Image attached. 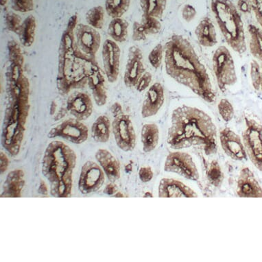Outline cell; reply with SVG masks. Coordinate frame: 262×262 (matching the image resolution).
I'll list each match as a JSON object with an SVG mask.
<instances>
[{
    "instance_id": "obj_1",
    "label": "cell",
    "mask_w": 262,
    "mask_h": 262,
    "mask_svg": "<svg viewBox=\"0 0 262 262\" xmlns=\"http://www.w3.org/2000/svg\"><path fill=\"white\" fill-rule=\"evenodd\" d=\"M167 75L207 103H214L216 94L206 66L190 41L173 34L164 46Z\"/></svg>"
},
{
    "instance_id": "obj_2",
    "label": "cell",
    "mask_w": 262,
    "mask_h": 262,
    "mask_svg": "<svg viewBox=\"0 0 262 262\" xmlns=\"http://www.w3.org/2000/svg\"><path fill=\"white\" fill-rule=\"evenodd\" d=\"M167 143L174 150L199 147L207 155L217 150V130L213 119L201 108L179 106L171 115Z\"/></svg>"
},
{
    "instance_id": "obj_3",
    "label": "cell",
    "mask_w": 262,
    "mask_h": 262,
    "mask_svg": "<svg viewBox=\"0 0 262 262\" xmlns=\"http://www.w3.org/2000/svg\"><path fill=\"white\" fill-rule=\"evenodd\" d=\"M77 22V15L70 18L58 48L56 88L62 96L69 94L72 91L85 88L88 76L101 69L96 58L89 57L78 49L74 33Z\"/></svg>"
},
{
    "instance_id": "obj_4",
    "label": "cell",
    "mask_w": 262,
    "mask_h": 262,
    "mask_svg": "<svg viewBox=\"0 0 262 262\" xmlns=\"http://www.w3.org/2000/svg\"><path fill=\"white\" fill-rule=\"evenodd\" d=\"M76 152L60 141L50 142L42 159V174L50 184V194L55 198H68L73 186L76 166Z\"/></svg>"
},
{
    "instance_id": "obj_5",
    "label": "cell",
    "mask_w": 262,
    "mask_h": 262,
    "mask_svg": "<svg viewBox=\"0 0 262 262\" xmlns=\"http://www.w3.org/2000/svg\"><path fill=\"white\" fill-rule=\"evenodd\" d=\"M29 96V92L7 93L1 141L12 157L19 154L24 140L30 108Z\"/></svg>"
},
{
    "instance_id": "obj_6",
    "label": "cell",
    "mask_w": 262,
    "mask_h": 262,
    "mask_svg": "<svg viewBox=\"0 0 262 262\" xmlns=\"http://www.w3.org/2000/svg\"><path fill=\"white\" fill-rule=\"evenodd\" d=\"M211 9L228 46L242 55L247 50L241 12L231 0H211Z\"/></svg>"
},
{
    "instance_id": "obj_7",
    "label": "cell",
    "mask_w": 262,
    "mask_h": 262,
    "mask_svg": "<svg viewBox=\"0 0 262 262\" xmlns=\"http://www.w3.org/2000/svg\"><path fill=\"white\" fill-rule=\"evenodd\" d=\"M212 67L217 86L222 93L235 85L237 82L236 68L230 50L220 46L212 56Z\"/></svg>"
},
{
    "instance_id": "obj_8",
    "label": "cell",
    "mask_w": 262,
    "mask_h": 262,
    "mask_svg": "<svg viewBox=\"0 0 262 262\" xmlns=\"http://www.w3.org/2000/svg\"><path fill=\"white\" fill-rule=\"evenodd\" d=\"M245 124L243 142L248 158L257 170L262 172V124L248 117L245 118Z\"/></svg>"
},
{
    "instance_id": "obj_9",
    "label": "cell",
    "mask_w": 262,
    "mask_h": 262,
    "mask_svg": "<svg viewBox=\"0 0 262 262\" xmlns=\"http://www.w3.org/2000/svg\"><path fill=\"white\" fill-rule=\"evenodd\" d=\"M164 170L180 175L188 180L197 181L200 178L198 168L188 153L174 151L169 153L164 163Z\"/></svg>"
},
{
    "instance_id": "obj_10",
    "label": "cell",
    "mask_w": 262,
    "mask_h": 262,
    "mask_svg": "<svg viewBox=\"0 0 262 262\" xmlns=\"http://www.w3.org/2000/svg\"><path fill=\"white\" fill-rule=\"evenodd\" d=\"M48 138H60L74 144H82L88 140L89 129L81 121L70 118L62 121L48 133Z\"/></svg>"
},
{
    "instance_id": "obj_11",
    "label": "cell",
    "mask_w": 262,
    "mask_h": 262,
    "mask_svg": "<svg viewBox=\"0 0 262 262\" xmlns=\"http://www.w3.org/2000/svg\"><path fill=\"white\" fill-rule=\"evenodd\" d=\"M112 132L117 146L121 150L130 152L136 148V130L128 115L123 114L114 118L112 122Z\"/></svg>"
},
{
    "instance_id": "obj_12",
    "label": "cell",
    "mask_w": 262,
    "mask_h": 262,
    "mask_svg": "<svg viewBox=\"0 0 262 262\" xmlns=\"http://www.w3.org/2000/svg\"><path fill=\"white\" fill-rule=\"evenodd\" d=\"M105 182V174L99 165L92 161L84 163L78 180V189L82 194L96 193Z\"/></svg>"
},
{
    "instance_id": "obj_13",
    "label": "cell",
    "mask_w": 262,
    "mask_h": 262,
    "mask_svg": "<svg viewBox=\"0 0 262 262\" xmlns=\"http://www.w3.org/2000/svg\"><path fill=\"white\" fill-rule=\"evenodd\" d=\"M74 33L78 49L84 55L96 58L101 46V36L98 30L88 24H78Z\"/></svg>"
},
{
    "instance_id": "obj_14",
    "label": "cell",
    "mask_w": 262,
    "mask_h": 262,
    "mask_svg": "<svg viewBox=\"0 0 262 262\" xmlns=\"http://www.w3.org/2000/svg\"><path fill=\"white\" fill-rule=\"evenodd\" d=\"M146 72L142 50L136 46L129 48L126 68L124 74V83L127 88H136L137 84Z\"/></svg>"
},
{
    "instance_id": "obj_15",
    "label": "cell",
    "mask_w": 262,
    "mask_h": 262,
    "mask_svg": "<svg viewBox=\"0 0 262 262\" xmlns=\"http://www.w3.org/2000/svg\"><path fill=\"white\" fill-rule=\"evenodd\" d=\"M102 56L106 77L110 83H114L118 80L120 68L121 50L118 43L106 39L102 46Z\"/></svg>"
},
{
    "instance_id": "obj_16",
    "label": "cell",
    "mask_w": 262,
    "mask_h": 262,
    "mask_svg": "<svg viewBox=\"0 0 262 262\" xmlns=\"http://www.w3.org/2000/svg\"><path fill=\"white\" fill-rule=\"evenodd\" d=\"M222 148L228 157L234 161H241L247 159V152L241 137L231 128L226 127L219 134Z\"/></svg>"
},
{
    "instance_id": "obj_17",
    "label": "cell",
    "mask_w": 262,
    "mask_h": 262,
    "mask_svg": "<svg viewBox=\"0 0 262 262\" xmlns=\"http://www.w3.org/2000/svg\"><path fill=\"white\" fill-rule=\"evenodd\" d=\"M68 112L80 121L88 120L93 114L92 100L85 92L74 91L68 96L66 102Z\"/></svg>"
},
{
    "instance_id": "obj_18",
    "label": "cell",
    "mask_w": 262,
    "mask_h": 262,
    "mask_svg": "<svg viewBox=\"0 0 262 262\" xmlns=\"http://www.w3.org/2000/svg\"><path fill=\"white\" fill-rule=\"evenodd\" d=\"M164 102V88L160 82H155L147 90L141 110L142 118H148L156 116Z\"/></svg>"
},
{
    "instance_id": "obj_19",
    "label": "cell",
    "mask_w": 262,
    "mask_h": 262,
    "mask_svg": "<svg viewBox=\"0 0 262 262\" xmlns=\"http://www.w3.org/2000/svg\"><path fill=\"white\" fill-rule=\"evenodd\" d=\"M158 196L159 198H196L198 194L180 181L163 178L159 182Z\"/></svg>"
},
{
    "instance_id": "obj_20",
    "label": "cell",
    "mask_w": 262,
    "mask_h": 262,
    "mask_svg": "<svg viewBox=\"0 0 262 262\" xmlns=\"http://www.w3.org/2000/svg\"><path fill=\"white\" fill-rule=\"evenodd\" d=\"M236 193L241 198H262V187L255 174L247 167L239 172Z\"/></svg>"
},
{
    "instance_id": "obj_21",
    "label": "cell",
    "mask_w": 262,
    "mask_h": 262,
    "mask_svg": "<svg viewBox=\"0 0 262 262\" xmlns=\"http://www.w3.org/2000/svg\"><path fill=\"white\" fill-rule=\"evenodd\" d=\"M162 25L158 18L144 17L140 21H135L133 25L132 39L134 41H144L148 36L155 35L161 31Z\"/></svg>"
},
{
    "instance_id": "obj_22",
    "label": "cell",
    "mask_w": 262,
    "mask_h": 262,
    "mask_svg": "<svg viewBox=\"0 0 262 262\" xmlns=\"http://www.w3.org/2000/svg\"><path fill=\"white\" fill-rule=\"evenodd\" d=\"M95 157L111 183H115L120 178V161L112 152L106 149H98Z\"/></svg>"
},
{
    "instance_id": "obj_23",
    "label": "cell",
    "mask_w": 262,
    "mask_h": 262,
    "mask_svg": "<svg viewBox=\"0 0 262 262\" xmlns=\"http://www.w3.org/2000/svg\"><path fill=\"white\" fill-rule=\"evenodd\" d=\"M88 85L92 93L93 98L98 106L105 105L107 102V89L105 77L102 69L92 72L88 76Z\"/></svg>"
},
{
    "instance_id": "obj_24",
    "label": "cell",
    "mask_w": 262,
    "mask_h": 262,
    "mask_svg": "<svg viewBox=\"0 0 262 262\" xmlns=\"http://www.w3.org/2000/svg\"><path fill=\"white\" fill-rule=\"evenodd\" d=\"M195 37L203 47L213 48L216 46L217 32L212 20L208 17L203 18L195 28Z\"/></svg>"
},
{
    "instance_id": "obj_25",
    "label": "cell",
    "mask_w": 262,
    "mask_h": 262,
    "mask_svg": "<svg viewBox=\"0 0 262 262\" xmlns=\"http://www.w3.org/2000/svg\"><path fill=\"white\" fill-rule=\"evenodd\" d=\"M25 185L24 172L22 170H15L10 172L3 185L2 198H19Z\"/></svg>"
},
{
    "instance_id": "obj_26",
    "label": "cell",
    "mask_w": 262,
    "mask_h": 262,
    "mask_svg": "<svg viewBox=\"0 0 262 262\" xmlns=\"http://www.w3.org/2000/svg\"><path fill=\"white\" fill-rule=\"evenodd\" d=\"M37 21L33 15L28 16L22 22L18 32L20 43L26 48L31 47L35 42Z\"/></svg>"
},
{
    "instance_id": "obj_27",
    "label": "cell",
    "mask_w": 262,
    "mask_h": 262,
    "mask_svg": "<svg viewBox=\"0 0 262 262\" xmlns=\"http://www.w3.org/2000/svg\"><path fill=\"white\" fill-rule=\"evenodd\" d=\"M141 141L143 145V151L148 153L157 148L159 142V128L155 123L143 125L141 132Z\"/></svg>"
},
{
    "instance_id": "obj_28",
    "label": "cell",
    "mask_w": 262,
    "mask_h": 262,
    "mask_svg": "<svg viewBox=\"0 0 262 262\" xmlns=\"http://www.w3.org/2000/svg\"><path fill=\"white\" fill-rule=\"evenodd\" d=\"M112 124L105 116H100L96 119L92 126V137L98 143H106L110 140Z\"/></svg>"
},
{
    "instance_id": "obj_29",
    "label": "cell",
    "mask_w": 262,
    "mask_h": 262,
    "mask_svg": "<svg viewBox=\"0 0 262 262\" xmlns=\"http://www.w3.org/2000/svg\"><path fill=\"white\" fill-rule=\"evenodd\" d=\"M129 23L122 17L113 18L108 26L107 33L116 43H124L128 36Z\"/></svg>"
},
{
    "instance_id": "obj_30",
    "label": "cell",
    "mask_w": 262,
    "mask_h": 262,
    "mask_svg": "<svg viewBox=\"0 0 262 262\" xmlns=\"http://www.w3.org/2000/svg\"><path fill=\"white\" fill-rule=\"evenodd\" d=\"M247 30L250 53L256 60L262 62V30L253 24H249Z\"/></svg>"
},
{
    "instance_id": "obj_31",
    "label": "cell",
    "mask_w": 262,
    "mask_h": 262,
    "mask_svg": "<svg viewBox=\"0 0 262 262\" xmlns=\"http://www.w3.org/2000/svg\"><path fill=\"white\" fill-rule=\"evenodd\" d=\"M140 5L144 17H154L161 19L167 7V0H140Z\"/></svg>"
},
{
    "instance_id": "obj_32",
    "label": "cell",
    "mask_w": 262,
    "mask_h": 262,
    "mask_svg": "<svg viewBox=\"0 0 262 262\" xmlns=\"http://www.w3.org/2000/svg\"><path fill=\"white\" fill-rule=\"evenodd\" d=\"M131 0H105V11L110 17H122L130 8Z\"/></svg>"
},
{
    "instance_id": "obj_33",
    "label": "cell",
    "mask_w": 262,
    "mask_h": 262,
    "mask_svg": "<svg viewBox=\"0 0 262 262\" xmlns=\"http://www.w3.org/2000/svg\"><path fill=\"white\" fill-rule=\"evenodd\" d=\"M105 11L102 6L92 7L86 12L85 15L86 23L89 26L97 30L102 29L104 26Z\"/></svg>"
},
{
    "instance_id": "obj_34",
    "label": "cell",
    "mask_w": 262,
    "mask_h": 262,
    "mask_svg": "<svg viewBox=\"0 0 262 262\" xmlns=\"http://www.w3.org/2000/svg\"><path fill=\"white\" fill-rule=\"evenodd\" d=\"M207 179L211 185L215 187L221 186L224 181V173L216 160L211 161L207 171Z\"/></svg>"
},
{
    "instance_id": "obj_35",
    "label": "cell",
    "mask_w": 262,
    "mask_h": 262,
    "mask_svg": "<svg viewBox=\"0 0 262 262\" xmlns=\"http://www.w3.org/2000/svg\"><path fill=\"white\" fill-rule=\"evenodd\" d=\"M9 62L24 64V57L20 45L15 40H11L7 43Z\"/></svg>"
},
{
    "instance_id": "obj_36",
    "label": "cell",
    "mask_w": 262,
    "mask_h": 262,
    "mask_svg": "<svg viewBox=\"0 0 262 262\" xmlns=\"http://www.w3.org/2000/svg\"><path fill=\"white\" fill-rule=\"evenodd\" d=\"M165 48L162 44H157L148 54L149 62L154 69L160 68L163 61H164Z\"/></svg>"
},
{
    "instance_id": "obj_37",
    "label": "cell",
    "mask_w": 262,
    "mask_h": 262,
    "mask_svg": "<svg viewBox=\"0 0 262 262\" xmlns=\"http://www.w3.org/2000/svg\"><path fill=\"white\" fill-rule=\"evenodd\" d=\"M217 110H219L220 116L226 122H231L234 118V108L233 104L227 98H223L220 100L217 104Z\"/></svg>"
},
{
    "instance_id": "obj_38",
    "label": "cell",
    "mask_w": 262,
    "mask_h": 262,
    "mask_svg": "<svg viewBox=\"0 0 262 262\" xmlns=\"http://www.w3.org/2000/svg\"><path fill=\"white\" fill-rule=\"evenodd\" d=\"M6 28L9 31L17 35L22 22L21 17L13 11H9L5 15Z\"/></svg>"
},
{
    "instance_id": "obj_39",
    "label": "cell",
    "mask_w": 262,
    "mask_h": 262,
    "mask_svg": "<svg viewBox=\"0 0 262 262\" xmlns=\"http://www.w3.org/2000/svg\"><path fill=\"white\" fill-rule=\"evenodd\" d=\"M250 77L254 90L259 92L261 81V64L256 59L252 60L250 63Z\"/></svg>"
},
{
    "instance_id": "obj_40",
    "label": "cell",
    "mask_w": 262,
    "mask_h": 262,
    "mask_svg": "<svg viewBox=\"0 0 262 262\" xmlns=\"http://www.w3.org/2000/svg\"><path fill=\"white\" fill-rule=\"evenodd\" d=\"M34 8L33 0H11V9L14 11L25 13L33 11Z\"/></svg>"
},
{
    "instance_id": "obj_41",
    "label": "cell",
    "mask_w": 262,
    "mask_h": 262,
    "mask_svg": "<svg viewBox=\"0 0 262 262\" xmlns=\"http://www.w3.org/2000/svg\"><path fill=\"white\" fill-rule=\"evenodd\" d=\"M152 80V75L150 72L146 71L143 74L142 77L139 80L138 84L136 86V90L138 92L142 93L150 88L151 82Z\"/></svg>"
},
{
    "instance_id": "obj_42",
    "label": "cell",
    "mask_w": 262,
    "mask_h": 262,
    "mask_svg": "<svg viewBox=\"0 0 262 262\" xmlns=\"http://www.w3.org/2000/svg\"><path fill=\"white\" fill-rule=\"evenodd\" d=\"M196 15V9L192 5L187 4L183 6L182 11H181V16H182L183 20L187 23H190L191 21H192Z\"/></svg>"
},
{
    "instance_id": "obj_43",
    "label": "cell",
    "mask_w": 262,
    "mask_h": 262,
    "mask_svg": "<svg viewBox=\"0 0 262 262\" xmlns=\"http://www.w3.org/2000/svg\"><path fill=\"white\" fill-rule=\"evenodd\" d=\"M154 176V172L150 167H142L139 171V177L143 183L150 182Z\"/></svg>"
},
{
    "instance_id": "obj_44",
    "label": "cell",
    "mask_w": 262,
    "mask_h": 262,
    "mask_svg": "<svg viewBox=\"0 0 262 262\" xmlns=\"http://www.w3.org/2000/svg\"><path fill=\"white\" fill-rule=\"evenodd\" d=\"M236 7L241 13L248 14L253 11V4L251 0H238Z\"/></svg>"
},
{
    "instance_id": "obj_45",
    "label": "cell",
    "mask_w": 262,
    "mask_h": 262,
    "mask_svg": "<svg viewBox=\"0 0 262 262\" xmlns=\"http://www.w3.org/2000/svg\"><path fill=\"white\" fill-rule=\"evenodd\" d=\"M253 12L255 15L256 21H257L260 28L262 30V3L259 5L253 6Z\"/></svg>"
},
{
    "instance_id": "obj_46",
    "label": "cell",
    "mask_w": 262,
    "mask_h": 262,
    "mask_svg": "<svg viewBox=\"0 0 262 262\" xmlns=\"http://www.w3.org/2000/svg\"><path fill=\"white\" fill-rule=\"evenodd\" d=\"M9 159L7 155L1 152V154H0V170H1L2 174L5 172L9 168Z\"/></svg>"
},
{
    "instance_id": "obj_47",
    "label": "cell",
    "mask_w": 262,
    "mask_h": 262,
    "mask_svg": "<svg viewBox=\"0 0 262 262\" xmlns=\"http://www.w3.org/2000/svg\"><path fill=\"white\" fill-rule=\"evenodd\" d=\"M111 112L113 116H114V118L116 117L120 116V115H122L124 114L123 112V108L122 105L119 102H115V103L112 104V106H111Z\"/></svg>"
},
{
    "instance_id": "obj_48",
    "label": "cell",
    "mask_w": 262,
    "mask_h": 262,
    "mask_svg": "<svg viewBox=\"0 0 262 262\" xmlns=\"http://www.w3.org/2000/svg\"><path fill=\"white\" fill-rule=\"evenodd\" d=\"M118 191V187L117 185L114 184V183H111L108 184L104 188V193L107 195H114Z\"/></svg>"
},
{
    "instance_id": "obj_49",
    "label": "cell",
    "mask_w": 262,
    "mask_h": 262,
    "mask_svg": "<svg viewBox=\"0 0 262 262\" xmlns=\"http://www.w3.org/2000/svg\"><path fill=\"white\" fill-rule=\"evenodd\" d=\"M68 112L67 107H61L60 108V110L58 111L57 113H56V115H54V120L58 121L64 118L66 116V115L67 114Z\"/></svg>"
},
{
    "instance_id": "obj_50",
    "label": "cell",
    "mask_w": 262,
    "mask_h": 262,
    "mask_svg": "<svg viewBox=\"0 0 262 262\" xmlns=\"http://www.w3.org/2000/svg\"><path fill=\"white\" fill-rule=\"evenodd\" d=\"M38 192L42 195H47L48 193L47 185L43 181H41L40 183L39 188L38 189Z\"/></svg>"
},
{
    "instance_id": "obj_51",
    "label": "cell",
    "mask_w": 262,
    "mask_h": 262,
    "mask_svg": "<svg viewBox=\"0 0 262 262\" xmlns=\"http://www.w3.org/2000/svg\"><path fill=\"white\" fill-rule=\"evenodd\" d=\"M56 111H57V104L56 103L55 101H52L51 105H50V115L54 116Z\"/></svg>"
},
{
    "instance_id": "obj_52",
    "label": "cell",
    "mask_w": 262,
    "mask_h": 262,
    "mask_svg": "<svg viewBox=\"0 0 262 262\" xmlns=\"http://www.w3.org/2000/svg\"><path fill=\"white\" fill-rule=\"evenodd\" d=\"M253 6L259 5V4L262 3V0H251Z\"/></svg>"
},
{
    "instance_id": "obj_53",
    "label": "cell",
    "mask_w": 262,
    "mask_h": 262,
    "mask_svg": "<svg viewBox=\"0 0 262 262\" xmlns=\"http://www.w3.org/2000/svg\"><path fill=\"white\" fill-rule=\"evenodd\" d=\"M114 196L117 197V198H118V197H120V198H123V197H124V195H123L122 193L121 192H117L115 193Z\"/></svg>"
},
{
    "instance_id": "obj_54",
    "label": "cell",
    "mask_w": 262,
    "mask_h": 262,
    "mask_svg": "<svg viewBox=\"0 0 262 262\" xmlns=\"http://www.w3.org/2000/svg\"><path fill=\"white\" fill-rule=\"evenodd\" d=\"M8 3V0H0V3H1L2 7H5Z\"/></svg>"
},
{
    "instance_id": "obj_55",
    "label": "cell",
    "mask_w": 262,
    "mask_h": 262,
    "mask_svg": "<svg viewBox=\"0 0 262 262\" xmlns=\"http://www.w3.org/2000/svg\"><path fill=\"white\" fill-rule=\"evenodd\" d=\"M260 91L262 92V62L261 63V81H260Z\"/></svg>"
},
{
    "instance_id": "obj_56",
    "label": "cell",
    "mask_w": 262,
    "mask_h": 262,
    "mask_svg": "<svg viewBox=\"0 0 262 262\" xmlns=\"http://www.w3.org/2000/svg\"><path fill=\"white\" fill-rule=\"evenodd\" d=\"M144 198H146V197H153V195L150 192H146L144 195Z\"/></svg>"
}]
</instances>
